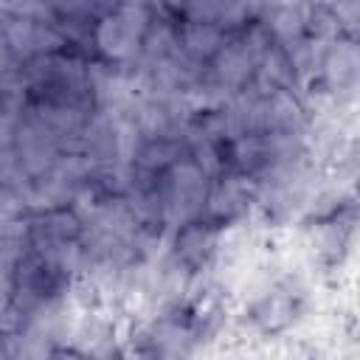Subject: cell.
<instances>
[{
    "mask_svg": "<svg viewBox=\"0 0 360 360\" xmlns=\"http://www.w3.org/2000/svg\"><path fill=\"white\" fill-rule=\"evenodd\" d=\"M169 323V332H172V338H177V335H188V329L183 326V323H177V321H166ZM166 349V340H160V343H152V360H158V352H163Z\"/></svg>",
    "mask_w": 360,
    "mask_h": 360,
    "instance_id": "6da1fadb",
    "label": "cell"
}]
</instances>
